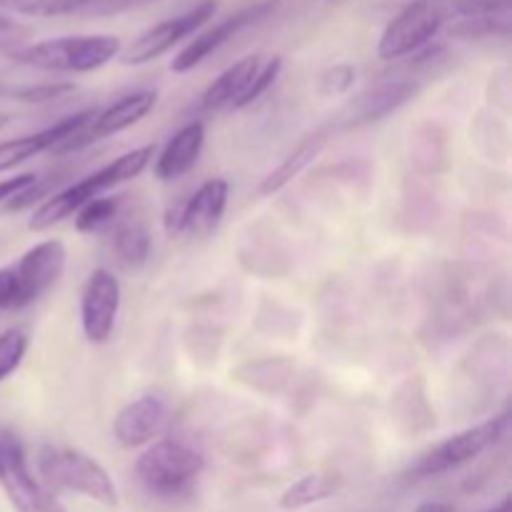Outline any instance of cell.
I'll use <instances>...</instances> for the list:
<instances>
[{
  "label": "cell",
  "instance_id": "obj_1",
  "mask_svg": "<svg viewBox=\"0 0 512 512\" xmlns=\"http://www.w3.org/2000/svg\"><path fill=\"white\" fill-rule=\"evenodd\" d=\"M153 155L155 145H140V148H133L128 150V153L118 155V158L110 160L108 165L98 168L95 173L85 175L78 183L58 190V193L45 198L43 203L33 210V215H30L28 220V228L33 230V233H43V230H50L53 225L73 218L85 203H90L93 198H100L105 190L138 178V175L150 165Z\"/></svg>",
  "mask_w": 512,
  "mask_h": 512
},
{
  "label": "cell",
  "instance_id": "obj_2",
  "mask_svg": "<svg viewBox=\"0 0 512 512\" xmlns=\"http://www.w3.org/2000/svg\"><path fill=\"white\" fill-rule=\"evenodd\" d=\"M40 483L50 493H75L105 508L118 505V488L108 470L88 453L70 445H40L35 455Z\"/></svg>",
  "mask_w": 512,
  "mask_h": 512
},
{
  "label": "cell",
  "instance_id": "obj_3",
  "mask_svg": "<svg viewBox=\"0 0 512 512\" xmlns=\"http://www.w3.org/2000/svg\"><path fill=\"white\" fill-rule=\"evenodd\" d=\"M120 50L123 43L115 35H65L23 45L10 58L45 73H93L118 58Z\"/></svg>",
  "mask_w": 512,
  "mask_h": 512
},
{
  "label": "cell",
  "instance_id": "obj_4",
  "mask_svg": "<svg viewBox=\"0 0 512 512\" xmlns=\"http://www.w3.org/2000/svg\"><path fill=\"white\" fill-rule=\"evenodd\" d=\"M205 468V458L180 440H155L135 463V475L150 495L175 500L190 493Z\"/></svg>",
  "mask_w": 512,
  "mask_h": 512
},
{
  "label": "cell",
  "instance_id": "obj_5",
  "mask_svg": "<svg viewBox=\"0 0 512 512\" xmlns=\"http://www.w3.org/2000/svg\"><path fill=\"white\" fill-rule=\"evenodd\" d=\"M508 425L510 415L503 413L498 418H490L485 423L473 425V428L463 430V433L453 435V438H445L443 443H438L428 453L420 455L405 475L413 480H428L450 473V470L463 468V465L480 458L485 450L498 445L505 438V433H508Z\"/></svg>",
  "mask_w": 512,
  "mask_h": 512
},
{
  "label": "cell",
  "instance_id": "obj_6",
  "mask_svg": "<svg viewBox=\"0 0 512 512\" xmlns=\"http://www.w3.org/2000/svg\"><path fill=\"white\" fill-rule=\"evenodd\" d=\"M448 23L440 0H413L405 5L388 25L378 40V55L383 60H400L415 55L430 45V40Z\"/></svg>",
  "mask_w": 512,
  "mask_h": 512
},
{
  "label": "cell",
  "instance_id": "obj_7",
  "mask_svg": "<svg viewBox=\"0 0 512 512\" xmlns=\"http://www.w3.org/2000/svg\"><path fill=\"white\" fill-rule=\"evenodd\" d=\"M0 485L15 512H68L30 473L23 445L13 433L0 435Z\"/></svg>",
  "mask_w": 512,
  "mask_h": 512
},
{
  "label": "cell",
  "instance_id": "obj_8",
  "mask_svg": "<svg viewBox=\"0 0 512 512\" xmlns=\"http://www.w3.org/2000/svg\"><path fill=\"white\" fill-rule=\"evenodd\" d=\"M155 103H158V90H135V93L123 95L120 100L110 103L108 108H98V113L78 133L70 135L63 145H58L53 153H78V150L88 148L98 140L123 133V130L140 123L155 108Z\"/></svg>",
  "mask_w": 512,
  "mask_h": 512
},
{
  "label": "cell",
  "instance_id": "obj_9",
  "mask_svg": "<svg viewBox=\"0 0 512 512\" xmlns=\"http://www.w3.org/2000/svg\"><path fill=\"white\" fill-rule=\"evenodd\" d=\"M215 10H218V3H215V0H203V3L185 10L183 15H175V18H168L163 20V23L153 25V28L143 30V33L123 50L120 60H123L125 65H145L150 63V60L160 58V55L168 53L173 45H178L180 40L193 38V35L213 18Z\"/></svg>",
  "mask_w": 512,
  "mask_h": 512
},
{
  "label": "cell",
  "instance_id": "obj_10",
  "mask_svg": "<svg viewBox=\"0 0 512 512\" xmlns=\"http://www.w3.org/2000/svg\"><path fill=\"white\" fill-rule=\"evenodd\" d=\"M230 198V183L225 178H210L190 195L185 203L170 205L165 213V233L178 235H208L218 228Z\"/></svg>",
  "mask_w": 512,
  "mask_h": 512
},
{
  "label": "cell",
  "instance_id": "obj_11",
  "mask_svg": "<svg viewBox=\"0 0 512 512\" xmlns=\"http://www.w3.org/2000/svg\"><path fill=\"white\" fill-rule=\"evenodd\" d=\"M120 313V283L110 270L95 268L80 295V325L88 343L105 345L113 338Z\"/></svg>",
  "mask_w": 512,
  "mask_h": 512
},
{
  "label": "cell",
  "instance_id": "obj_12",
  "mask_svg": "<svg viewBox=\"0 0 512 512\" xmlns=\"http://www.w3.org/2000/svg\"><path fill=\"white\" fill-rule=\"evenodd\" d=\"M420 93L418 80L400 78V80H385V83L373 85L365 93H360L353 103L345 105L338 115V128L353 130L363 128V125L378 123V120L388 118V115L398 113L408 103H413Z\"/></svg>",
  "mask_w": 512,
  "mask_h": 512
},
{
  "label": "cell",
  "instance_id": "obj_13",
  "mask_svg": "<svg viewBox=\"0 0 512 512\" xmlns=\"http://www.w3.org/2000/svg\"><path fill=\"white\" fill-rule=\"evenodd\" d=\"M273 5L275 0H263V3H255V5H248V8L238 10V13L220 20V23L210 25V28L198 30V33L190 38V43L175 55L173 63H170V70H173V73H188V70H193L195 65H200L205 58H210L220 45L228 43L233 35H238L243 28H248V25L258 23L260 18H265Z\"/></svg>",
  "mask_w": 512,
  "mask_h": 512
},
{
  "label": "cell",
  "instance_id": "obj_14",
  "mask_svg": "<svg viewBox=\"0 0 512 512\" xmlns=\"http://www.w3.org/2000/svg\"><path fill=\"white\" fill-rule=\"evenodd\" d=\"M65 258H68L65 245L55 238L43 240V243L25 250L23 258L13 265L15 278H18L20 285V308L43 298L58 283L65 270Z\"/></svg>",
  "mask_w": 512,
  "mask_h": 512
},
{
  "label": "cell",
  "instance_id": "obj_15",
  "mask_svg": "<svg viewBox=\"0 0 512 512\" xmlns=\"http://www.w3.org/2000/svg\"><path fill=\"white\" fill-rule=\"evenodd\" d=\"M168 425V403L158 395H140L118 410L113 418V438L120 448L133 450L155 443Z\"/></svg>",
  "mask_w": 512,
  "mask_h": 512
},
{
  "label": "cell",
  "instance_id": "obj_16",
  "mask_svg": "<svg viewBox=\"0 0 512 512\" xmlns=\"http://www.w3.org/2000/svg\"><path fill=\"white\" fill-rule=\"evenodd\" d=\"M95 113H98V108L78 110V113L68 115V118H60L58 123L48 125V128L38 130V133H30L23 135V138H13L0 143V173H8V170L18 168V165L28 163L35 155L48 153V150H55L58 145H63L65 140H68L70 135L78 133Z\"/></svg>",
  "mask_w": 512,
  "mask_h": 512
},
{
  "label": "cell",
  "instance_id": "obj_17",
  "mask_svg": "<svg viewBox=\"0 0 512 512\" xmlns=\"http://www.w3.org/2000/svg\"><path fill=\"white\" fill-rule=\"evenodd\" d=\"M205 145V123L203 120H193V123L183 125L173 138L165 143V148L160 150L158 160H155V178L170 183V180H178L183 175H188L190 170L198 163L200 153H203Z\"/></svg>",
  "mask_w": 512,
  "mask_h": 512
},
{
  "label": "cell",
  "instance_id": "obj_18",
  "mask_svg": "<svg viewBox=\"0 0 512 512\" xmlns=\"http://www.w3.org/2000/svg\"><path fill=\"white\" fill-rule=\"evenodd\" d=\"M263 65V55L253 53L240 58L238 63H233L230 68H225L213 83L205 88V93L200 95V110L205 113H215V110L233 108L238 103L240 95L245 93V88L250 85L253 75L258 73V68Z\"/></svg>",
  "mask_w": 512,
  "mask_h": 512
},
{
  "label": "cell",
  "instance_id": "obj_19",
  "mask_svg": "<svg viewBox=\"0 0 512 512\" xmlns=\"http://www.w3.org/2000/svg\"><path fill=\"white\" fill-rule=\"evenodd\" d=\"M330 130H333V125H330V128H320V130H315L313 135H308V138H305L303 143H300L298 148H295L293 153H290L288 158L278 165V168L270 170V173L260 180L258 193L263 195V198H270V195L280 193L285 185L293 183V180L298 178L303 170H308L310 165H313V160L323 153L325 143H328Z\"/></svg>",
  "mask_w": 512,
  "mask_h": 512
},
{
  "label": "cell",
  "instance_id": "obj_20",
  "mask_svg": "<svg viewBox=\"0 0 512 512\" xmlns=\"http://www.w3.org/2000/svg\"><path fill=\"white\" fill-rule=\"evenodd\" d=\"M410 160L423 175H440L450 165L448 133L438 123H425L415 130Z\"/></svg>",
  "mask_w": 512,
  "mask_h": 512
},
{
  "label": "cell",
  "instance_id": "obj_21",
  "mask_svg": "<svg viewBox=\"0 0 512 512\" xmlns=\"http://www.w3.org/2000/svg\"><path fill=\"white\" fill-rule=\"evenodd\" d=\"M290 378H293V363L283 358L255 360L235 370V380L258 393H280Z\"/></svg>",
  "mask_w": 512,
  "mask_h": 512
},
{
  "label": "cell",
  "instance_id": "obj_22",
  "mask_svg": "<svg viewBox=\"0 0 512 512\" xmlns=\"http://www.w3.org/2000/svg\"><path fill=\"white\" fill-rule=\"evenodd\" d=\"M150 248H153V238H150V230L143 220L130 218L115 228L113 253L125 268H140V265L148 263Z\"/></svg>",
  "mask_w": 512,
  "mask_h": 512
},
{
  "label": "cell",
  "instance_id": "obj_23",
  "mask_svg": "<svg viewBox=\"0 0 512 512\" xmlns=\"http://www.w3.org/2000/svg\"><path fill=\"white\" fill-rule=\"evenodd\" d=\"M335 490H338V480L323 473H310L303 475L300 480H295V483L280 495L278 505L288 512L303 510L310 508V505H318L323 503V500L333 498Z\"/></svg>",
  "mask_w": 512,
  "mask_h": 512
},
{
  "label": "cell",
  "instance_id": "obj_24",
  "mask_svg": "<svg viewBox=\"0 0 512 512\" xmlns=\"http://www.w3.org/2000/svg\"><path fill=\"white\" fill-rule=\"evenodd\" d=\"M95 0H0V8L33 18H58V15L88 13Z\"/></svg>",
  "mask_w": 512,
  "mask_h": 512
},
{
  "label": "cell",
  "instance_id": "obj_25",
  "mask_svg": "<svg viewBox=\"0 0 512 512\" xmlns=\"http://www.w3.org/2000/svg\"><path fill=\"white\" fill-rule=\"evenodd\" d=\"M510 13H488L473 15V18L455 20L450 35L455 38H488V35H508Z\"/></svg>",
  "mask_w": 512,
  "mask_h": 512
},
{
  "label": "cell",
  "instance_id": "obj_26",
  "mask_svg": "<svg viewBox=\"0 0 512 512\" xmlns=\"http://www.w3.org/2000/svg\"><path fill=\"white\" fill-rule=\"evenodd\" d=\"M118 215V198H93L75 213V230L80 235H93L108 228Z\"/></svg>",
  "mask_w": 512,
  "mask_h": 512
},
{
  "label": "cell",
  "instance_id": "obj_27",
  "mask_svg": "<svg viewBox=\"0 0 512 512\" xmlns=\"http://www.w3.org/2000/svg\"><path fill=\"white\" fill-rule=\"evenodd\" d=\"M280 70H283V58H280V55H273V58L263 60V65H260V68H258V73L253 75L250 85H248V88H245V93L240 95L238 103H235L233 108L235 110L248 108V105H253L255 100L263 98V95L268 93L270 85H273L275 80H278Z\"/></svg>",
  "mask_w": 512,
  "mask_h": 512
},
{
  "label": "cell",
  "instance_id": "obj_28",
  "mask_svg": "<svg viewBox=\"0 0 512 512\" xmlns=\"http://www.w3.org/2000/svg\"><path fill=\"white\" fill-rule=\"evenodd\" d=\"M25 353H28V335L23 330L13 328L0 333V383L20 368Z\"/></svg>",
  "mask_w": 512,
  "mask_h": 512
},
{
  "label": "cell",
  "instance_id": "obj_29",
  "mask_svg": "<svg viewBox=\"0 0 512 512\" xmlns=\"http://www.w3.org/2000/svg\"><path fill=\"white\" fill-rule=\"evenodd\" d=\"M355 83V68L348 63L333 65L325 70L318 80V93L325 98H335V95H345Z\"/></svg>",
  "mask_w": 512,
  "mask_h": 512
},
{
  "label": "cell",
  "instance_id": "obj_30",
  "mask_svg": "<svg viewBox=\"0 0 512 512\" xmlns=\"http://www.w3.org/2000/svg\"><path fill=\"white\" fill-rule=\"evenodd\" d=\"M73 83H43V85H28V88L13 90L15 100H23V103H50V100L65 98L68 93H73Z\"/></svg>",
  "mask_w": 512,
  "mask_h": 512
},
{
  "label": "cell",
  "instance_id": "obj_31",
  "mask_svg": "<svg viewBox=\"0 0 512 512\" xmlns=\"http://www.w3.org/2000/svg\"><path fill=\"white\" fill-rule=\"evenodd\" d=\"M28 38H30V30L25 28V25L0 15V50H5V53H15V50H20L23 45H28Z\"/></svg>",
  "mask_w": 512,
  "mask_h": 512
},
{
  "label": "cell",
  "instance_id": "obj_32",
  "mask_svg": "<svg viewBox=\"0 0 512 512\" xmlns=\"http://www.w3.org/2000/svg\"><path fill=\"white\" fill-rule=\"evenodd\" d=\"M0 310H20V285L13 265L0 268Z\"/></svg>",
  "mask_w": 512,
  "mask_h": 512
},
{
  "label": "cell",
  "instance_id": "obj_33",
  "mask_svg": "<svg viewBox=\"0 0 512 512\" xmlns=\"http://www.w3.org/2000/svg\"><path fill=\"white\" fill-rule=\"evenodd\" d=\"M148 3H158V0H95L88 8V15H115L125 13V10L143 8Z\"/></svg>",
  "mask_w": 512,
  "mask_h": 512
},
{
  "label": "cell",
  "instance_id": "obj_34",
  "mask_svg": "<svg viewBox=\"0 0 512 512\" xmlns=\"http://www.w3.org/2000/svg\"><path fill=\"white\" fill-rule=\"evenodd\" d=\"M35 180H38V175L35 173H23V175H15V178L0 180V203H8L13 195L23 193L25 188H30Z\"/></svg>",
  "mask_w": 512,
  "mask_h": 512
},
{
  "label": "cell",
  "instance_id": "obj_35",
  "mask_svg": "<svg viewBox=\"0 0 512 512\" xmlns=\"http://www.w3.org/2000/svg\"><path fill=\"white\" fill-rule=\"evenodd\" d=\"M415 512H455V505L443 503V500H428V503H420Z\"/></svg>",
  "mask_w": 512,
  "mask_h": 512
},
{
  "label": "cell",
  "instance_id": "obj_36",
  "mask_svg": "<svg viewBox=\"0 0 512 512\" xmlns=\"http://www.w3.org/2000/svg\"><path fill=\"white\" fill-rule=\"evenodd\" d=\"M485 512H512V503H510V498H503V503L495 505V508H490V510H485Z\"/></svg>",
  "mask_w": 512,
  "mask_h": 512
},
{
  "label": "cell",
  "instance_id": "obj_37",
  "mask_svg": "<svg viewBox=\"0 0 512 512\" xmlns=\"http://www.w3.org/2000/svg\"><path fill=\"white\" fill-rule=\"evenodd\" d=\"M8 123H10V115L8 113H0V130H3Z\"/></svg>",
  "mask_w": 512,
  "mask_h": 512
}]
</instances>
